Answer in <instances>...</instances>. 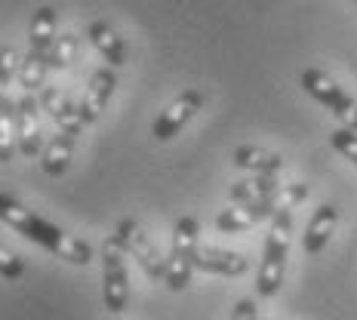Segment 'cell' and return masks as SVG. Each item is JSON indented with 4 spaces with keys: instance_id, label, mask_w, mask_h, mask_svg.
Here are the masks:
<instances>
[{
    "instance_id": "cell-1",
    "label": "cell",
    "mask_w": 357,
    "mask_h": 320,
    "mask_svg": "<svg viewBox=\"0 0 357 320\" xmlns=\"http://www.w3.org/2000/svg\"><path fill=\"white\" fill-rule=\"evenodd\" d=\"M0 219H3L6 228H13L16 234L28 237L37 247L50 250L53 256L65 259L71 265H89L93 262V247L80 237H71L68 231H62L59 225L47 222L43 215H37L34 210H25L16 197L0 195Z\"/></svg>"
},
{
    "instance_id": "cell-2",
    "label": "cell",
    "mask_w": 357,
    "mask_h": 320,
    "mask_svg": "<svg viewBox=\"0 0 357 320\" xmlns=\"http://www.w3.org/2000/svg\"><path fill=\"white\" fill-rule=\"evenodd\" d=\"M289 241H293V206H280L271 215V228H268L262 262H259V274H256L259 299H274L280 293V287H284Z\"/></svg>"
},
{
    "instance_id": "cell-3",
    "label": "cell",
    "mask_w": 357,
    "mask_h": 320,
    "mask_svg": "<svg viewBox=\"0 0 357 320\" xmlns=\"http://www.w3.org/2000/svg\"><path fill=\"white\" fill-rule=\"evenodd\" d=\"M197 250H200V225L195 215H182L173 225V247L167 256V284L173 293H182L191 284V274L197 271Z\"/></svg>"
},
{
    "instance_id": "cell-4",
    "label": "cell",
    "mask_w": 357,
    "mask_h": 320,
    "mask_svg": "<svg viewBox=\"0 0 357 320\" xmlns=\"http://www.w3.org/2000/svg\"><path fill=\"white\" fill-rule=\"evenodd\" d=\"M299 84H302V89L311 96V99H317L324 108H330L333 117H336L342 126L357 130V99H354V96H348L326 71L305 68L299 74Z\"/></svg>"
},
{
    "instance_id": "cell-5",
    "label": "cell",
    "mask_w": 357,
    "mask_h": 320,
    "mask_svg": "<svg viewBox=\"0 0 357 320\" xmlns=\"http://www.w3.org/2000/svg\"><path fill=\"white\" fill-rule=\"evenodd\" d=\"M114 241L121 243V250L126 252V256L136 259V265L142 268L151 280H163V277H167V259H160L158 247L151 243V237L145 234V228L139 225L136 219H130V215H126V219L117 222Z\"/></svg>"
},
{
    "instance_id": "cell-6",
    "label": "cell",
    "mask_w": 357,
    "mask_h": 320,
    "mask_svg": "<svg viewBox=\"0 0 357 320\" xmlns=\"http://www.w3.org/2000/svg\"><path fill=\"white\" fill-rule=\"evenodd\" d=\"M102 299L105 308L121 314L130 302V274H126V252L114 237L102 243Z\"/></svg>"
},
{
    "instance_id": "cell-7",
    "label": "cell",
    "mask_w": 357,
    "mask_h": 320,
    "mask_svg": "<svg viewBox=\"0 0 357 320\" xmlns=\"http://www.w3.org/2000/svg\"><path fill=\"white\" fill-rule=\"evenodd\" d=\"M200 108H204V93H200V89H185L182 96H176L158 114V121L151 126V136L158 139V142H169V139L178 136L185 126L195 121Z\"/></svg>"
},
{
    "instance_id": "cell-8",
    "label": "cell",
    "mask_w": 357,
    "mask_h": 320,
    "mask_svg": "<svg viewBox=\"0 0 357 320\" xmlns=\"http://www.w3.org/2000/svg\"><path fill=\"white\" fill-rule=\"evenodd\" d=\"M280 206H284L280 195H274L268 200H256V204H231L228 210H222L219 215H215V228H219L222 234H241V231H247V228L259 225V222L271 219Z\"/></svg>"
},
{
    "instance_id": "cell-9",
    "label": "cell",
    "mask_w": 357,
    "mask_h": 320,
    "mask_svg": "<svg viewBox=\"0 0 357 320\" xmlns=\"http://www.w3.org/2000/svg\"><path fill=\"white\" fill-rule=\"evenodd\" d=\"M37 111H40V102L37 96L25 93L16 102V142H19V154L22 158H34V154H43V132L40 123H37Z\"/></svg>"
},
{
    "instance_id": "cell-10",
    "label": "cell",
    "mask_w": 357,
    "mask_h": 320,
    "mask_svg": "<svg viewBox=\"0 0 357 320\" xmlns=\"http://www.w3.org/2000/svg\"><path fill=\"white\" fill-rule=\"evenodd\" d=\"M114 86H117V77H114V71H111V65L93 71V77H89V84L84 89V99H80V114H84L86 126L99 121V114L105 111L108 99L114 96Z\"/></svg>"
},
{
    "instance_id": "cell-11",
    "label": "cell",
    "mask_w": 357,
    "mask_h": 320,
    "mask_svg": "<svg viewBox=\"0 0 357 320\" xmlns=\"http://www.w3.org/2000/svg\"><path fill=\"white\" fill-rule=\"evenodd\" d=\"M197 271L219 274V277H241L250 271V259L243 252L219 250V247H200L197 250Z\"/></svg>"
},
{
    "instance_id": "cell-12",
    "label": "cell",
    "mask_w": 357,
    "mask_h": 320,
    "mask_svg": "<svg viewBox=\"0 0 357 320\" xmlns=\"http://www.w3.org/2000/svg\"><path fill=\"white\" fill-rule=\"evenodd\" d=\"M336 225H339V210L333 204H321L314 210V215L308 219V228H305V234H302V250L308 252V256L324 252L333 231H336Z\"/></svg>"
},
{
    "instance_id": "cell-13",
    "label": "cell",
    "mask_w": 357,
    "mask_h": 320,
    "mask_svg": "<svg viewBox=\"0 0 357 320\" xmlns=\"http://www.w3.org/2000/svg\"><path fill=\"white\" fill-rule=\"evenodd\" d=\"M234 167L250 169L252 176H280L284 173V158L268 151V148L241 145V148H234Z\"/></svg>"
},
{
    "instance_id": "cell-14",
    "label": "cell",
    "mask_w": 357,
    "mask_h": 320,
    "mask_svg": "<svg viewBox=\"0 0 357 320\" xmlns=\"http://www.w3.org/2000/svg\"><path fill=\"white\" fill-rule=\"evenodd\" d=\"M86 37L93 40V47L99 49V56L105 59V62L111 65V68H121V65L126 62V43L123 37L114 31V28L108 25V22H93L89 25Z\"/></svg>"
},
{
    "instance_id": "cell-15",
    "label": "cell",
    "mask_w": 357,
    "mask_h": 320,
    "mask_svg": "<svg viewBox=\"0 0 357 320\" xmlns=\"http://www.w3.org/2000/svg\"><path fill=\"white\" fill-rule=\"evenodd\" d=\"M59 37V13L53 6H40V10L31 16V28H28V43H31L34 53L50 56Z\"/></svg>"
},
{
    "instance_id": "cell-16",
    "label": "cell",
    "mask_w": 357,
    "mask_h": 320,
    "mask_svg": "<svg viewBox=\"0 0 357 320\" xmlns=\"http://www.w3.org/2000/svg\"><path fill=\"white\" fill-rule=\"evenodd\" d=\"M74 142H77V136H71V132H62L59 130L53 139L47 142L40 154V167L47 176H62L65 169L71 167V154H74Z\"/></svg>"
},
{
    "instance_id": "cell-17",
    "label": "cell",
    "mask_w": 357,
    "mask_h": 320,
    "mask_svg": "<svg viewBox=\"0 0 357 320\" xmlns=\"http://www.w3.org/2000/svg\"><path fill=\"white\" fill-rule=\"evenodd\" d=\"M280 178L278 176H250L243 182H234L231 188V204H256V200H268L274 195H280Z\"/></svg>"
},
{
    "instance_id": "cell-18",
    "label": "cell",
    "mask_w": 357,
    "mask_h": 320,
    "mask_svg": "<svg viewBox=\"0 0 357 320\" xmlns=\"http://www.w3.org/2000/svg\"><path fill=\"white\" fill-rule=\"evenodd\" d=\"M47 71H50V59L28 49V56L22 59V68H19V84L25 93H40L47 86Z\"/></svg>"
},
{
    "instance_id": "cell-19",
    "label": "cell",
    "mask_w": 357,
    "mask_h": 320,
    "mask_svg": "<svg viewBox=\"0 0 357 320\" xmlns=\"http://www.w3.org/2000/svg\"><path fill=\"white\" fill-rule=\"evenodd\" d=\"M16 151H19V142H16V102L3 96V99H0V160L10 163Z\"/></svg>"
},
{
    "instance_id": "cell-20",
    "label": "cell",
    "mask_w": 357,
    "mask_h": 320,
    "mask_svg": "<svg viewBox=\"0 0 357 320\" xmlns=\"http://www.w3.org/2000/svg\"><path fill=\"white\" fill-rule=\"evenodd\" d=\"M77 47H80V37H77V34H71V31L59 34L56 43H53V49H50V56H47V59H50V71L68 68L71 59L77 56Z\"/></svg>"
},
{
    "instance_id": "cell-21",
    "label": "cell",
    "mask_w": 357,
    "mask_h": 320,
    "mask_svg": "<svg viewBox=\"0 0 357 320\" xmlns=\"http://www.w3.org/2000/svg\"><path fill=\"white\" fill-rule=\"evenodd\" d=\"M330 145L336 148L345 160H351L357 167V130H348V126H339V130L330 132Z\"/></svg>"
},
{
    "instance_id": "cell-22",
    "label": "cell",
    "mask_w": 357,
    "mask_h": 320,
    "mask_svg": "<svg viewBox=\"0 0 357 320\" xmlns=\"http://www.w3.org/2000/svg\"><path fill=\"white\" fill-rule=\"evenodd\" d=\"M56 126L62 132H71V136H80V130H84V114H80V102H65V108L59 111V117H56Z\"/></svg>"
},
{
    "instance_id": "cell-23",
    "label": "cell",
    "mask_w": 357,
    "mask_h": 320,
    "mask_svg": "<svg viewBox=\"0 0 357 320\" xmlns=\"http://www.w3.org/2000/svg\"><path fill=\"white\" fill-rule=\"evenodd\" d=\"M37 102H40V111H47V114L56 121L59 111H62V108H65V102H68V96H62L56 86H43V89H40V96H37Z\"/></svg>"
},
{
    "instance_id": "cell-24",
    "label": "cell",
    "mask_w": 357,
    "mask_h": 320,
    "mask_svg": "<svg viewBox=\"0 0 357 320\" xmlns=\"http://www.w3.org/2000/svg\"><path fill=\"white\" fill-rule=\"evenodd\" d=\"M0 274H3V280H19L22 274H25V262H22V256L16 252H3V259H0Z\"/></svg>"
},
{
    "instance_id": "cell-25",
    "label": "cell",
    "mask_w": 357,
    "mask_h": 320,
    "mask_svg": "<svg viewBox=\"0 0 357 320\" xmlns=\"http://www.w3.org/2000/svg\"><path fill=\"white\" fill-rule=\"evenodd\" d=\"M3 62H0V84L3 86H10V80H13V74H19L22 68V62H19V56H16V49L13 47H3Z\"/></svg>"
},
{
    "instance_id": "cell-26",
    "label": "cell",
    "mask_w": 357,
    "mask_h": 320,
    "mask_svg": "<svg viewBox=\"0 0 357 320\" xmlns=\"http://www.w3.org/2000/svg\"><path fill=\"white\" fill-rule=\"evenodd\" d=\"M231 320H259V305L256 299H241L231 311Z\"/></svg>"
},
{
    "instance_id": "cell-27",
    "label": "cell",
    "mask_w": 357,
    "mask_h": 320,
    "mask_svg": "<svg viewBox=\"0 0 357 320\" xmlns=\"http://www.w3.org/2000/svg\"><path fill=\"white\" fill-rule=\"evenodd\" d=\"M354 3H357V0H354Z\"/></svg>"
}]
</instances>
